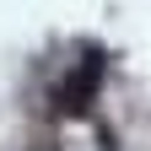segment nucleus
I'll return each instance as SVG.
<instances>
[{"mask_svg": "<svg viewBox=\"0 0 151 151\" xmlns=\"http://www.w3.org/2000/svg\"><path fill=\"white\" fill-rule=\"evenodd\" d=\"M97 81H103V54H86V60H81V70H76L70 81L60 86L65 113H86V108H92V92H97Z\"/></svg>", "mask_w": 151, "mask_h": 151, "instance_id": "1", "label": "nucleus"}]
</instances>
